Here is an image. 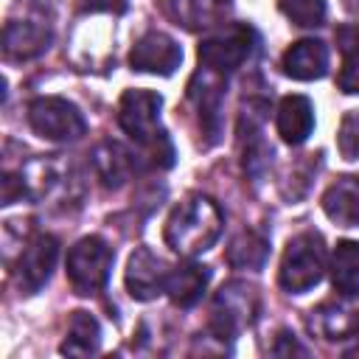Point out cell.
Segmentation results:
<instances>
[{
    "label": "cell",
    "mask_w": 359,
    "mask_h": 359,
    "mask_svg": "<svg viewBox=\"0 0 359 359\" xmlns=\"http://www.w3.org/2000/svg\"><path fill=\"white\" fill-rule=\"evenodd\" d=\"M50 25L42 20H8L3 31V53L8 59H34L50 45Z\"/></svg>",
    "instance_id": "13"
},
{
    "label": "cell",
    "mask_w": 359,
    "mask_h": 359,
    "mask_svg": "<svg viewBox=\"0 0 359 359\" xmlns=\"http://www.w3.org/2000/svg\"><path fill=\"white\" fill-rule=\"evenodd\" d=\"M325 272V247L317 233H300L289 238L280 269H278V283L289 294H303L314 289L323 280Z\"/></svg>",
    "instance_id": "3"
},
{
    "label": "cell",
    "mask_w": 359,
    "mask_h": 359,
    "mask_svg": "<svg viewBox=\"0 0 359 359\" xmlns=\"http://www.w3.org/2000/svg\"><path fill=\"white\" fill-rule=\"evenodd\" d=\"M278 8L300 28H317L325 22V0H278Z\"/></svg>",
    "instance_id": "23"
},
{
    "label": "cell",
    "mask_w": 359,
    "mask_h": 359,
    "mask_svg": "<svg viewBox=\"0 0 359 359\" xmlns=\"http://www.w3.org/2000/svg\"><path fill=\"white\" fill-rule=\"evenodd\" d=\"M280 67L289 79L314 81L328 73V48L323 39H300L286 48Z\"/></svg>",
    "instance_id": "14"
},
{
    "label": "cell",
    "mask_w": 359,
    "mask_h": 359,
    "mask_svg": "<svg viewBox=\"0 0 359 359\" xmlns=\"http://www.w3.org/2000/svg\"><path fill=\"white\" fill-rule=\"evenodd\" d=\"M311 331L323 339H348L359 328V300L356 294H339V300H325L311 311Z\"/></svg>",
    "instance_id": "12"
},
{
    "label": "cell",
    "mask_w": 359,
    "mask_h": 359,
    "mask_svg": "<svg viewBox=\"0 0 359 359\" xmlns=\"http://www.w3.org/2000/svg\"><path fill=\"white\" fill-rule=\"evenodd\" d=\"M115 252L101 236H84L67 252V280L76 294H95L107 286Z\"/></svg>",
    "instance_id": "5"
},
{
    "label": "cell",
    "mask_w": 359,
    "mask_h": 359,
    "mask_svg": "<svg viewBox=\"0 0 359 359\" xmlns=\"http://www.w3.org/2000/svg\"><path fill=\"white\" fill-rule=\"evenodd\" d=\"M337 146H339V154L345 160H359V112H348L342 118Z\"/></svg>",
    "instance_id": "24"
},
{
    "label": "cell",
    "mask_w": 359,
    "mask_h": 359,
    "mask_svg": "<svg viewBox=\"0 0 359 359\" xmlns=\"http://www.w3.org/2000/svg\"><path fill=\"white\" fill-rule=\"evenodd\" d=\"M275 356H292V353H300V356H306L309 351L294 339V334H289V331H280L278 334V339H275V345L269 348Z\"/></svg>",
    "instance_id": "27"
},
{
    "label": "cell",
    "mask_w": 359,
    "mask_h": 359,
    "mask_svg": "<svg viewBox=\"0 0 359 359\" xmlns=\"http://www.w3.org/2000/svg\"><path fill=\"white\" fill-rule=\"evenodd\" d=\"M334 36H337V45H339L342 59H359V22L339 25Z\"/></svg>",
    "instance_id": "25"
},
{
    "label": "cell",
    "mask_w": 359,
    "mask_h": 359,
    "mask_svg": "<svg viewBox=\"0 0 359 359\" xmlns=\"http://www.w3.org/2000/svg\"><path fill=\"white\" fill-rule=\"evenodd\" d=\"M28 123L42 140L53 143H70L87 132V121L79 112V107L59 95L34 98L28 107Z\"/></svg>",
    "instance_id": "7"
},
{
    "label": "cell",
    "mask_w": 359,
    "mask_h": 359,
    "mask_svg": "<svg viewBox=\"0 0 359 359\" xmlns=\"http://www.w3.org/2000/svg\"><path fill=\"white\" fill-rule=\"evenodd\" d=\"M93 165H95L98 180H101L107 188H121V185L126 182V177L132 174V168H135V157H132L121 143L104 140V143L93 151Z\"/></svg>",
    "instance_id": "20"
},
{
    "label": "cell",
    "mask_w": 359,
    "mask_h": 359,
    "mask_svg": "<svg viewBox=\"0 0 359 359\" xmlns=\"http://www.w3.org/2000/svg\"><path fill=\"white\" fill-rule=\"evenodd\" d=\"M168 266L160 255H154L149 247H137L129 255L126 264V289L135 300H151L160 292H165Z\"/></svg>",
    "instance_id": "11"
},
{
    "label": "cell",
    "mask_w": 359,
    "mask_h": 359,
    "mask_svg": "<svg viewBox=\"0 0 359 359\" xmlns=\"http://www.w3.org/2000/svg\"><path fill=\"white\" fill-rule=\"evenodd\" d=\"M224 84L227 76H219L208 67H199L188 84V98L196 107L202 135H208V146L219 140L222 129V98H224Z\"/></svg>",
    "instance_id": "8"
},
{
    "label": "cell",
    "mask_w": 359,
    "mask_h": 359,
    "mask_svg": "<svg viewBox=\"0 0 359 359\" xmlns=\"http://www.w3.org/2000/svg\"><path fill=\"white\" fill-rule=\"evenodd\" d=\"M224 216L210 196L191 194L182 199L165 222V244L180 255H199L210 250L222 236Z\"/></svg>",
    "instance_id": "2"
},
{
    "label": "cell",
    "mask_w": 359,
    "mask_h": 359,
    "mask_svg": "<svg viewBox=\"0 0 359 359\" xmlns=\"http://www.w3.org/2000/svg\"><path fill=\"white\" fill-rule=\"evenodd\" d=\"M165 8L177 20V25L199 31L219 25L230 11V0H165Z\"/></svg>",
    "instance_id": "18"
},
{
    "label": "cell",
    "mask_w": 359,
    "mask_h": 359,
    "mask_svg": "<svg viewBox=\"0 0 359 359\" xmlns=\"http://www.w3.org/2000/svg\"><path fill=\"white\" fill-rule=\"evenodd\" d=\"M56 258H59V241L53 236L42 233V236L31 238L25 244V250L20 252V261H17V269H14L20 292H25V294L39 292L50 280Z\"/></svg>",
    "instance_id": "9"
},
{
    "label": "cell",
    "mask_w": 359,
    "mask_h": 359,
    "mask_svg": "<svg viewBox=\"0 0 359 359\" xmlns=\"http://www.w3.org/2000/svg\"><path fill=\"white\" fill-rule=\"evenodd\" d=\"M323 210L342 227H359V177H339L323 194Z\"/></svg>",
    "instance_id": "17"
},
{
    "label": "cell",
    "mask_w": 359,
    "mask_h": 359,
    "mask_svg": "<svg viewBox=\"0 0 359 359\" xmlns=\"http://www.w3.org/2000/svg\"><path fill=\"white\" fill-rule=\"evenodd\" d=\"M255 42L258 39H255V31L250 25H241V22L224 25L199 42V50H196L199 67H208L219 76H230L233 70H238L250 59Z\"/></svg>",
    "instance_id": "6"
},
{
    "label": "cell",
    "mask_w": 359,
    "mask_h": 359,
    "mask_svg": "<svg viewBox=\"0 0 359 359\" xmlns=\"http://www.w3.org/2000/svg\"><path fill=\"white\" fill-rule=\"evenodd\" d=\"M101 348V325L90 311H73L67 320V334L62 342V353L67 356H93Z\"/></svg>",
    "instance_id": "19"
},
{
    "label": "cell",
    "mask_w": 359,
    "mask_h": 359,
    "mask_svg": "<svg viewBox=\"0 0 359 359\" xmlns=\"http://www.w3.org/2000/svg\"><path fill=\"white\" fill-rule=\"evenodd\" d=\"M163 98L151 90H126L118 101V123L140 149V160L151 168L174 165V146L160 126Z\"/></svg>",
    "instance_id": "1"
},
{
    "label": "cell",
    "mask_w": 359,
    "mask_h": 359,
    "mask_svg": "<svg viewBox=\"0 0 359 359\" xmlns=\"http://www.w3.org/2000/svg\"><path fill=\"white\" fill-rule=\"evenodd\" d=\"M129 0H81V11H109V14H123Z\"/></svg>",
    "instance_id": "28"
},
{
    "label": "cell",
    "mask_w": 359,
    "mask_h": 359,
    "mask_svg": "<svg viewBox=\"0 0 359 359\" xmlns=\"http://www.w3.org/2000/svg\"><path fill=\"white\" fill-rule=\"evenodd\" d=\"M353 337H356V348H353V351H348V353H359V328H356V334H353Z\"/></svg>",
    "instance_id": "29"
},
{
    "label": "cell",
    "mask_w": 359,
    "mask_h": 359,
    "mask_svg": "<svg viewBox=\"0 0 359 359\" xmlns=\"http://www.w3.org/2000/svg\"><path fill=\"white\" fill-rule=\"evenodd\" d=\"M314 129V107L306 95H286L278 104V135L289 146H300L309 140Z\"/></svg>",
    "instance_id": "16"
},
{
    "label": "cell",
    "mask_w": 359,
    "mask_h": 359,
    "mask_svg": "<svg viewBox=\"0 0 359 359\" xmlns=\"http://www.w3.org/2000/svg\"><path fill=\"white\" fill-rule=\"evenodd\" d=\"M182 62V48L163 31H149L143 34L132 53H129V65L132 70L140 73H157V76H171Z\"/></svg>",
    "instance_id": "10"
},
{
    "label": "cell",
    "mask_w": 359,
    "mask_h": 359,
    "mask_svg": "<svg viewBox=\"0 0 359 359\" xmlns=\"http://www.w3.org/2000/svg\"><path fill=\"white\" fill-rule=\"evenodd\" d=\"M269 255V241L255 230H241L227 247V264L233 269H261Z\"/></svg>",
    "instance_id": "22"
},
{
    "label": "cell",
    "mask_w": 359,
    "mask_h": 359,
    "mask_svg": "<svg viewBox=\"0 0 359 359\" xmlns=\"http://www.w3.org/2000/svg\"><path fill=\"white\" fill-rule=\"evenodd\" d=\"M331 283L339 294L359 292V241H339L331 255Z\"/></svg>",
    "instance_id": "21"
},
{
    "label": "cell",
    "mask_w": 359,
    "mask_h": 359,
    "mask_svg": "<svg viewBox=\"0 0 359 359\" xmlns=\"http://www.w3.org/2000/svg\"><path fill=\"white\" fill-rule=\"evenodd\" d=\"M337 87L348 95L359 93V59H342V67L337 73Z\"/></svg>",
    "instance_id": "26"
},
{
    "label": "cell",
    "mask_w": 359,
    "mask_h": 359,
    "mask_svg": "<svg viewBox=\"0 0 359 359\" xmlns=\"http://www.w3.org/2000/svg\"><path fill=\"white\" fill-rule=\"evenodd\" d=\"M258 314V292L244 280L224 283L210 306V331L216 339H236L244 328L255 323Z\"/></svg>",
    "instance_id": "4"
},
{
    "label": "cell",
    "mask_w": 359,
    "mask_h": 359,
    "mask_svg": "<svg viewBox=\"0 0 359 359\" xmlns=\"http://www.w3.org/2000/svg\"><path fill=\"white\" fill-rule=\"evenodd\" d=\"M208 280H210V269H208V266L194 264V261H185V264H177V266L168 269L165 292H168V297L174 300V306L191 309V306H196L199 297L205 294Z\"/></svg>",
    "instance_id": "15"
}]
</instances>
